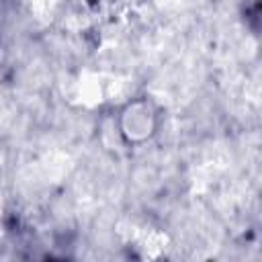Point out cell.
<instances>
[{
  "mask_svg": "<svg viewBox=\"0 0 262 262\" xmlns=\"http://www.w3.org/2000/svg\"><path fill=\"white\" fill-rule=\"evenodd\" d=\"M156 111L147 100H137L123 111L121 117V133L129 141H143L154 133Z\"/></svg>",
  "mask_w": 262,
  "mask_h": 262,
  "instance_id": "1",
  "label": "cell"
}]
</instances>
